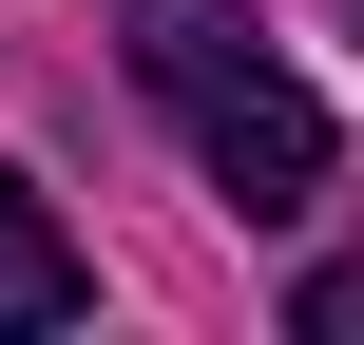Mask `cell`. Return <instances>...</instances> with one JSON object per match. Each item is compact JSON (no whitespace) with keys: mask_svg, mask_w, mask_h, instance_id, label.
Listing matches in <instances>:
<instances>
[{"mask_svg":"<svg viewBox=\"0 0 364 345\" xmlns=\"http://www.w3.org/2000/svg\"><path fill=\"white\" fill-rule=\"evenodd\" d=\"M115 38H134L154 115L211 154V192H230V211H307V192H326V96L269 58V19H230V0H134Z\"/></svg>","mask_w":364,"mask_h":345,"instance_id":"6da1fadb","label":"cell"},{"mask_svg":"<svg viewBox=\"0 0 364 345\" xmlns=\"http://www.w3.org/2000/svg\"><path fill=\"white\" fill-rule=\"evenodd\" d=\"M96 307V269H77V230H58V192L0 154V345H38V327H77Z\"/></svg>","mask_w":364,"mask_h":345,"instance_id":"7a4b0ae2","label":"cell"},{"mask_svg":"<svg viewBox=\"0 0 364 345\" xmlns=\"http://www.w3.org/2000/svg\"><path fill=\"white\" fill-rule=\"evenodd\" d=\"M307 345H364V269H307Z\"/></svg>","mask_w":364,"mask_h":345,"instance_id":"3957f363","label":"cell"}]
</instances>
